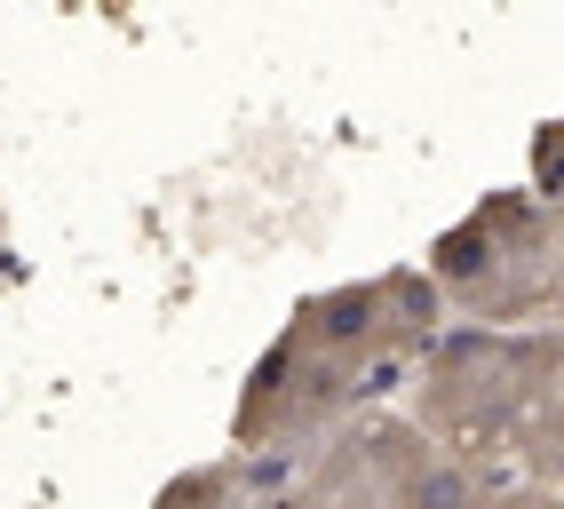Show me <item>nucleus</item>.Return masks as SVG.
Returning a JSON list of instances; mask_svg holds the SVG:
<instances>
[{"instance_id": "3", "label": "nucleus", "mask_w": 564, "mask_h": 509, "mask_svg": "<svg viewBox=\"0 0 564 509\" xmlns=\"http://www.w3.org/2000/svg\"><path fill=\"white\" fill-rule=\"evenodd\" d=\"M485 509H556V501H549V494H494Z\"/></svg>"}, {"instance_id": "4", "label": "nucleus", "mask_w": 564, "mask_h": 509, "mask_svg": "<svg viewBox=\"0 0 564 509\" xmlns=\"http://www.w3.org/2000/svg\"><path fill=\"white\" fill-rule=\"evenodd\" d=\"M549 501H556V509H564V486H556V494H549Z\"/></svg>"}, {"instance_id": "2", "label": "nucleus", "mask_w": 564, "mask_h": 509, "mask_svg": "<svg viewBox=\"0 0 564 509\" xmlns=\"http://www.w3.org/2000/svg\"><path fill=\"white\" fill-rule=\"evenodd\" d=\"M541 311H556V318H564V247L549 254V279H541Z\"/></svg>"}, {"instance_id": "1", "label": "nucleus", "mask_w": 564, "mask_h": 509, "mask_svg": "<svg viewBox=\"0 0 564 509\" xmlns=\"http://www.w3.org/2000/svg\"><path fill=\"white\" fill-rule=\"evenodd\" d=\"M564 375V343H533V335H445L422 350V430L445 438H477V430L517 422L533 398Z\"/></svg>"}]
</instances>
